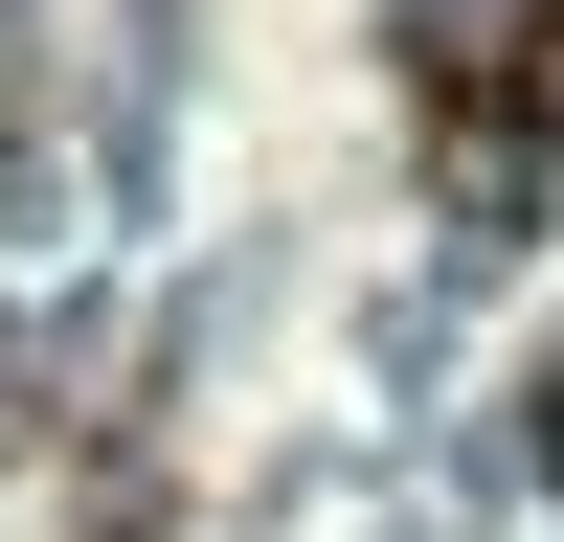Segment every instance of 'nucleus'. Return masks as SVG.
Listing matches in <instances>:
<instances>
[{"mask_svg":"<svg viewBox=\"0 0 564 542\" xmlns=\"http://www.w3.org/2000/svg\"><path fill=\"white\" fill-rule=\"evenodd\" d=\"M430 159L475 181V204L564 159V0H520V23H475V45H430Z\"/></svg>","mask_w":564,"mask_h":542,"instance_id":"f257e3e1","label":"nucleus"}]
</instances>
